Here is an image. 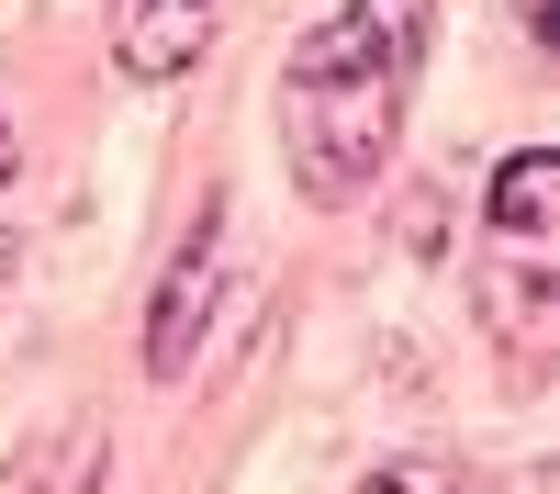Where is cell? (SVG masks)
<instances>
[{"label": "cell", "mask_w": 560, "mask_h": 494, "mask_svg": "<svg viewBox=\"0 0 560 494\" xmlns=\"http://www.w3.org/2000/svg\"><path fill=\"white\" fill-rule=\"evenodd\" d=\"M359 494H482V483L448 461H382V472H359Z\"/></svg>", "instance_id": "cell-5"}, {"label": "cell", "mask_w": 560, "mask_h": 494, "mask_svg": "<svg viewBox=\"0 0 560 494\" xmlns=\"http://www.w3.org/2000/svg\"><path fill=\"white\" fill-rule=\"evenodd\" d=\"M427 12L438 0H348L337 23H314L280 68V158L314 203H348L359 180H382L404 90L427 68Z\"/></svg>", "instance_id": "cell-1"}, {"label": "cell", "mask_w": 560, "mask_h": 494, "mask_svg": "<svg viewBox=\"0 0 560 494\" xmlns=\"http://www.w3.org/2000/svg\"><path fill=\"white\" fill-rule=\"evenodd\" d=\"M516 12H527V34H560V23H549V0H516Z\"/></svg>", "instance_id": "cell-6"}, {"label": "cell", "mask_w": 560, "mask_h": 494, "mask_svg": "<svg viewBox=\"0 0 560 494\" xmlns=\"http://www.w3.org/2000/svg\"><path fill=\"white\" fill-rule=\"evenodd\" d=\"M202 34H213V0H124L113 57H124V79H179L202 57Z\"/></svg>", "instance_id": "cell-4"}, {"label": "cell", "mask_w": 560, "mask_h": 494, "mask_svg": "<svg viewBox=\"0 0 560 494\" xmlns=\"http://www.w3.org/2000/svg\"><path fill=\"white\" fill-rule=\"evenodd\" d=\"M213 269H224V214H202V237L168 259V282H158V314H147V371H191V337H202V314H213Z\"/></svg>", "instance_id": "cell-3"}, {"label": "cell", "mask_w": 560, "mask_h": 494, "mask_svg": "<svg viewBox=\"0 0 560 494\" xmlns=\"http://www.w3.org/2000/svg\"><path fill=\"white\" fill-rule=\"evenodd\" d=\"M482 225H493V248L516 259V282H504V292H538V282H549V225H560V158H549V147L504 158Z\"/></svg>", "instance_id": "cell-2"}, {"label": "cell", "mask_w": 560, "mask_h": 494, "mask_svg": "<svg viewBox=\"0 0 560 494\" xmlns=\"http://www.w3.org/2000/svg\"><path fill=\"white\" fill-rule=\"evenodd\" d=\"M0 180H12V124H0Z\"/></svg>", "instance_id": "cell-7"}]
</instances>
